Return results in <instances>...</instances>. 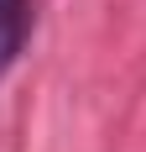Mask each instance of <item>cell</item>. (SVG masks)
Returning a JSON list of instances; mask_svg holds the SVG:
<instances>
[{
    "mask_svg": "<svg viewBox=\"0 0 146 152\" xmlns=\"http://www.w3.org/2000/svg\"><path fill=\"white\" fill-rule=\"evenodd\" d=\"M26 16H31V0H0V79L11 74V63L21 58Z\"/></svg>",
    "mask_w": 146,
    "mask_h": 152,
    "instance_id": "obj_1",
    "label": "cell"
}]
</instances>
